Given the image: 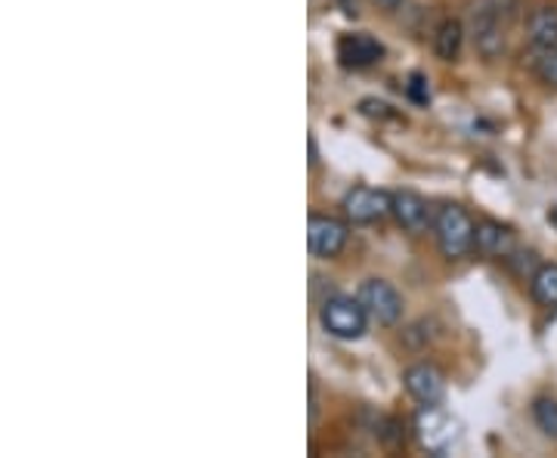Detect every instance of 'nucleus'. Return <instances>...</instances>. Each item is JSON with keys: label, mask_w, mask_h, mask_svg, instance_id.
<instances>
[{"label": "nucleus", "mask_w": 557, "mask_h": 458, "mask_svg": "<svg viewBox=\"0 0 557 458\" xmlns=\"http://www.w3.org/2000/svg\"><path fill=\"white\" fill-rule=\"evenodd\" d=\"M518 16V0H480L471 16V35H474V47L486 60H496L505 50L508 40V28Z\"/></svg>", "instance_id": "obj_1"}, {"label": "nucleus", "mask_w": 557, "mask_h": 458, "mask_svg": "<svg viewBox=\"0 0 557 458\" xmlns=\"http://www.w3.org/2000/svg\"><path fill=\"white\" fill-rule=\"evenodd\" d=\"M416 437L431 456H446L461 443V421L440 403H421L416 416Z\"/></svg>", "instance_id": "obj_2"}, {"label": "nucleus", "mask_w": 557, "mask_h": 458, "mask_svg": "<svg viewBox=\"0 0 557 458\" xmlns=\"http://www.w3.org/2000/svg\"><path fill=\"white\" fill-rule=\"evenodd\" d=\"M474 233H478V223L461 205H443L434 218V236H437L443 258H468L474 251Z\"/></svg>", "instance_id": "obj_3"}, {"label": "nucleus", "mask_w": 557, "mask_h": 458, "mask_svg": "<svg viewBox=\"0 0 557 458\" xmlns=\"http://www.w3.org/2000/svg\"><path fill=\"white\" fill-rule=\"evenodd\" d=\"M319 322L322 329L338 341H357L366 332L369 313L359 304V298H347V295H332L322 300L319 307Z\"/></svg>", "instance_id": "obj_4"}, {"label": "nucleus", "mask_w": 557, "mask_h": 458, "mask_svg": "<svg viewBox=\"0 0 557 458\" xmlns=\"http://www.w3.org/2000/svg\"><path fill=\"white\" fill-rule=\"evenodd\" d=\"M341 208H344L350 223L366 226V223H379L387 214H394V196L384 193V189H375V186H354L344 196Z\"/></svg>", "instance_id": "obj_5"}, {"label": "nucleus", "mask_w": 557, "mask_h": 458, "mask_svg": "<svg viewBox=\"0 0 557 458\" xmlns=\"http://www.w3.org/2000/svg\"><path fill=\"white\" fill-rule=\"evenodd\" d=\"M359 304L366 307V313L379 325H397L403 317V298L399 292L384 280H366L359 285Z\"/></svg>", "instance_id": "obj_6"}, {"label": "nucleus", "mask_w": 557, "mask_h": 458, "mask_svg": "<svg viewBox=\"0 0 557 458\" xmlns=\"http://www.w3.org/2000/svg\"><path fill=\"white\" fill-rule=\"evenodd\" d=\"M347 223H341L335 218H325V214H313L307 223V245L310 251L322 260L338 258L347 245Z\"/></svg>", "instance_id": "obj_7"}, {"label": "nucleus", "mask_w": 557, "mask_h": 458, "mask_svg": "<svg viewBox=\"0 0 557 458\" xmlns=\"http://www.w3.org/2000/svg\"><path fill=\"white\" fill-rule=\"evenodd\" d=\"M338 60L344 69H372L384 60V44L366 32L344 35L338 40Z\"/></svg>", "instance_id": "obj_8"}, {"label": "nucleus", "mask_w": 557, "mask_h": 458, "mask_svg": "<svg viewBox=\"0 0 557 458\" xmlns=\"http://www.w3.org/2000/svg\"><path fill=\"white\" fill-rule=\"evenodd\" d=\"M403 381H406V391L418 403H440V399L446 397V379H443V372H440L437 366H431V362L409 366Z\"/></svg>", "instance_id": "obj_9"}, {"label": "nucleus", "mask_w": 557, "mask_h": 458, "mask_svg": "<svg viewBox=\"0 0 557 458\" xmlns=\"http://www.w3.org/2000/svg\"><path fill=\"white\" fill-rule=\"evenodd\" d=\"M394 218L397 223L406 230V233H424L428 226H434V218H431V208H428V201L421 199L418 193H409V189H403V193H394Z\"/></svg>", "instance_id": "obj_10"}, {"label": "nucleus", "mask_w": 557, "mask_h": 458, "mask_svg": "<svg viewBox=\"0 0 557 458\" xmlns=\"http://www.w3.org/2000/svg\"><path fill=\"white\" fill-rule=\"evenodd\" d=\"M474 251L483 258H508L515 251V233L496 220H480L474 233Z\"/></svg>", "instance_id": "obj_11"}, {"label": "nucleus", "mask_w": 557, "mask_h": 458, "mask_svg": "<svg viewBox=\"0 0 557 458\" xmlns=\"http://www.w3.org/2000/svg\"><path fill=\"white\" fill-rule=\"evenodd\" d=\"M527 40L533 47V53H548L557 50V7H536L527 20Z\"/></svg>", "instance_id": "obj_12"}, {"label": "nucleus", "mask_w": 557, "mask_h": 458, "mask_svg": "<svg viewBox=\"0 0 557 458\" xmlns=\"http://www.w3.org/2000/svg\"><path fill=\"white\" fill-rule=\"evenodd\" d=\"M530 292L542 307H557V263H539V270L530 276Z\"/></svg>", "instance_id": "obj_13"}, {"label": "nucleus", "mask_w": 557, "mask_h": 458, "mask_svg": "<svg viewBox=\"0 0 557 458\" xmlns=\"http://www.w3.org/2000/svg\"><path fill=\"white\" fill-rule=\"evenodd\" d=\"M461 40H465V32H461V22L458 20H443L434 32V50L443 62L458 60L461 53Z\"/></svg>", "instance_id": "obj_14"}, {"label": "nucleus", "mask_w": 557, "mask_h": 458, "mask_svg": "<svg viewBox=\"0 0 557 458\" xmlns=\"http://www.w3.org/2000/svg\"><path fill=\"white\" fill-rule=\"evenodd\" d=\"M533 419H536L539 431L545 437L557 440V399L552 397H539L533 403Z\"/></svg>", "instance_id": "obj_15"}, {"label": "nucleus", "mask_w": 557, "mask_h": 458, "mask_svg": "<svg viewBox=\"0 0 557 458\" xmlns=\"http://www.w3.org/2000/svg\"><path fill=\"white\" fill-rule=\"evenodd\" d=\"M431 81L424 78L421 72H412L409 81H406V94H409V100L416 102V106H428L431 102V87H428Z\"/></svg>", "instance_id": "obj_16"}, {"label": "nucleus", "mask_w": 557, "mask_h": 458, "mask_svg": "<svg viewBox=\"0 0 557 458\" xmlns=\"http://www.w3.org/2000/svg\"><path fill=\"white\" fill-rule=\"evenodd\" d=\"M536 75L545 81V84L557 87V50L539 53V57H536Z\"/></svg>", "instance_id": "obj_17"}, {"label": "nucleus", "mask_w": 557, "mask_h": 458, "mask_svg": "<svg viewBox=\"0 0 557 458\" xmlns=\"http://www.w3.org/2000/svg\"><path fill=\"white\" fill-rule=\"evenodd\" d=\"M359 112H362L366 119H397V112L381 100H362L359 102Z\"/></svg>", "instance_id": "obj_18"}, {"label": "nucleus", "mask_w": 557, "mask_h": 458, "mask_svg": "<svg viewBox=\"0 0 557 458\" xmlns=\"http://www.w3.org/2000/svg\"><path fill=\"white\" fill-rule=\"evenodd\" d=\"M338 3L344 7V13H347V16H357V13H359L357 0H338Z\"/></svg>", "instance_id": "obj_19"}, {"label": "nucleus", "mask_w": 557, "mask_h": 458, "mask_svg": "<svg viewBox=\"0 0 557 458\" xmlns=\"http://www.w3.org/2000/svg\"><path fill=\"white\" fill-rule=\"evenodd\" d=\"M379 7H384V10H399L403 7V0H375Z\"/></svg>", "instance_id": "obj_20"}, {"label": "nucleus", "mask_w": 557, "mask_h": 458, "mask_svg": "<svg viewBox=\"0 0 557 458\" xmlns=\"http://www.w3.org/2000/svg\"><path fill=\"white\" fill-rule=\"evenodd\" d=\"M317 143H313V137H310V164H317Z\"/></svg>", "instance_id": "obj_21"}]
</instances>
